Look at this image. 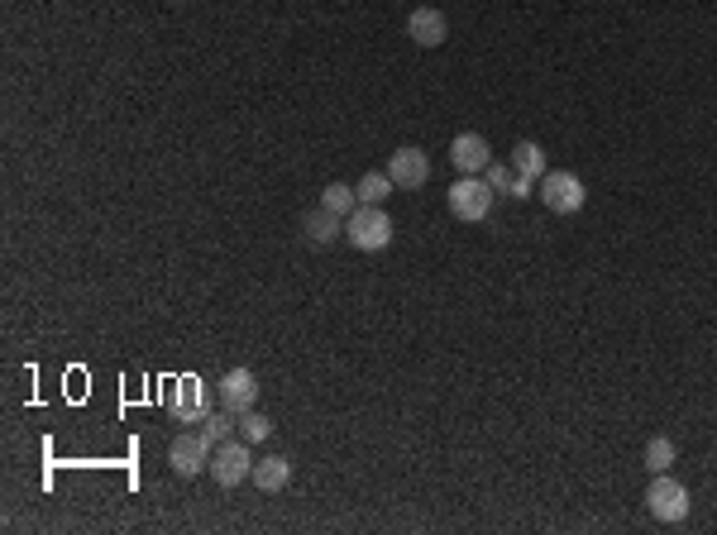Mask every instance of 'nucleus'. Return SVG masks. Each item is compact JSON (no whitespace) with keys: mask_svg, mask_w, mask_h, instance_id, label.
I'll return each instance as SVG.
<instances>
[{"mask_svg":"<svg viewBox=\"0 0 717 535\" xmlns=\"http://www.w3.org/2000/svg\"><path fill=\"white\" fill-rule=\"evenodd\" d=\"M345 239L354 249H364V254H378V249H388L392 244V220L383 206H359V211L345 220Z\"/></svg>","mask_w":717,"mask_h":535,"instance_id":"1","label":"nucleus"},{"mask_svg":"<svg viewBox=\"0 0 717 535\" xmlns=\"http://www.w3.org/2000/svg\"><path fill=\"white\" fill-rule=\"evenodd\" d=\"M646 507H651L655 521L679 526V521L689 516V488H684L679 478H670V473H655L651 488H646Z\"/></svg>","mask_w":717,"mask_h":535,"instance_id":"2","label":"nucleus"},{"mask_svg":"<svg viewBox=\"0 0 717 535\" xmlns=\"http://www.w3.org/2000/svg\"><path fill=\"white\" fill-rule=\"evenodd\" d=\"M493 187L488 182H478V177H459L455 187H450V215L464 220V225H478V220H488L493 215Z\"/></svg>","mask_w":717,"mask_h":535,"instance_id":"3","label":"nucleus"},{"mask_svg":"<svg viewBox=\"0 0 717 535\" xmlns=\"http://www.w3.org/2000/svg\"><path fill=\"white\" fill-rule=\"evenodd\" d=\"M211 478H216L220 488H239L244 478H254V445H244V440L216 445V454H211Z\"/></svg>","mask_w":717,"mask_h":535,"instance_id":"4","label":"nucleus"},{"mask_svg":"<svg viewBox=\"0 0 717 535\" xmlns=\"http://www.w3.org/2000/svg\"><path fill=\"white\" fill-rule=\"evenodd\" d=\"M211 454H216V445H211L201 430L182 426V435L168 445V464H173V473H182V478H196L201 469H211Z\"/></svg>","mask_w":717,"mask_h":535,"instance_id":"5","label":"nucleus"},{"mask_svg":"<svg viewBox=\"0 0 717 535\" xmlns=\"http://www.w3.org/2000/svg\"><path fill=\"white\" fill-rule=\"evenodd\" d=\"M541 201L555 215H574V211H584L588 192H584V182H579L574 172H545L541 177Z\"/></svg>","mask_w":717,"mask_h":535,"instance_id":"6","label":"nucleus"},{"mask_svg":"<svg viewBox=\"0 0 717 535\" xmlns=\"http://www.w3.org/2000/svg\"><path fill=\"white\" fill-rule=\"evenodd\" d=\"M388 177L397 182V192H416V187L431 177V158L416 149V144H407V149H397L388 158Z\"/></svg>","mask_w":717,"mask_h":535,"instance_id":"7","label":"nucleus"},{"mask_svg":"<svg viewBox=\"0 0 717 535\" xmlns=\"http://www.w3.org/2000/svg\"><path fill=\"white\" fill-rule=\"evenodd\" d=\"M254 402H259V378H254L249 368H230V373L220 378V407L230 411V416H244Z\"/></svg>","mask_w":717,"mask_h":535,"instance_id":"8","label":"nucleus"},{"mask_svg":"<svg viewBox=\"0 0 717 535\" xmlns=\"http://www.w3.org/2000/svg\"><path fill=\"white\" fill-rule=\"evenodd\" d=\"M407 39L421 43V48H440V43L450 39V20H445V10H435V5H416L412 15H407Z\"/></svg>","mask_w":717,"mask_h":535,"instance_id":"9","label":"nucleus"},{"mask_svg":"<svg viewBox=\"0 0 717 535\" xmlns=\"http://www.w3.org/2000/svg\"><path fill=\"white\" fill-rule=\"evenodd\" d=\"M450 163H455L464 177H478V172L488 168V139L474 134V129H469V134H455V139H450Z\"/></svg>","mask_w":717,"mask_h":535,"instance_id":"10","label":"nucleus"},{"mask_svg":"<svg viewBox=\"0 0 717 535\" xmlns=\"http://www.w3.org/2000/svg\"><path fill=\"white\" fill-rule=\"evenodd\" d=\"M287 483H292V459L287 454H268L254 464V488L259 493H283Z\"/></svg>","mask_w":717,"mask_h":535,"instance_id":"11","label":"nucleus"},{"mask_svg":"<svg viewBox=\"0 0 717 535\" xmlns=\"http://www.w3.org/2000/svg\"><path fill=\"white\" fill-rule=\"evenodd\" d=\"M302 230H306V239H311V244H335V235L345 230V215L326 211V206H316V211L302 215Z\"/></svg>","mask_w":717,"mask_h":535,"instance_id":"12","label":"nucleus"},{"mask_svg":"<svg viewBox=\"0 0 717 535\" xmlns=\"http://www.w3.org/2000/svg\"><path fill=\"white\" fill-rule=\"evenodd\" d=\"M173 407H177V421H182V426H196V421L206 416V407H201V383H196V378H182V383H177Z\"/></svg>","mask_w":717,"mask_h":535,"instance_id":"13","label":"nucleus"},{"mask_svg":"<svg viewBox=\"0 0 717 535\" xmlns=\"http://www.w3.org/2000/svg\"><path fill=\"white\" fill-rule=\"evenodd\" d=\"M512 168H517V177H531V182H541L545 172V149L541 144H531V139H522L517 149H512Z\"/></svg>","mask_w":717,"mask_h":535,"instance_id":"14","label":"nucleus"},{"mask_svg":"<svg viewBox=\"0 0 717 535\" xmlns=\"http://www.w3.org/2000/svg\"><path fill=\"white\" fill-rule=\"evenodd\" d=\"M354 192H359V206H383V201L397 192V182H392L388 172H364V182H359Z\"/></svg>","mask_w":717,"mask_h":535,"instance_id":"15","label":"nucleus"},{"mask_svg":"<svg viewBox=\"0 0 717 535\" xmlns=\"http://www.w3.org/2000/svg\"><path fill=\"white\" fill-rule=\"evenodd\" d=\"M674 459H679V454H674V440H670V435H651V440H646V454H641V464H646L651 473H670Z\"/></svg>","mask_w":717,"mask_h":535,"instance_id":"16","label":"nucleus"},{"mask_svg":"<svg viewBox=\"0 0 717 535\" xmlns=\"http://www.w3.org/2000/svg\"><path fill=\"white\" fill-rule=\"evenodd\" d=\"M201 435H206L211 445H225V440L239 435V421H230V411H206V416H201Z\"/></svg>","mask_w":717,"mask_h":535,"instance_id":"17","label":"nucleus"},{"mask_svg":"<svg viewBox=\"0 0 717 535\" xmlns=\"http://www.w3.org/2000/svg\"><path fill=\"white\" fill-rule=\"evenodd\" d=\"M321 206H326V211H335V215H354L359 211V192H354V187H345V182H330L326 192H321Z\"/></svg>","mask_w":717,"mask_h":535,"instance_id":"18","label":"nucleus"},{"mask_svg":"<svg viewBox=\"0 0 717 535\" xmlns=\"http://www.w3.org/2000/svg\"><path fill=\"white\" fill-rule=\"evenodd\" d=\"M268 435H273V421H268V416H259L254 407L239 416V440H244V445H263Z\"/></svg>","mask_w":717,"mask_h":535,"instance_id":"19","label":"nucleus"},{"mask_svg":"<svg viewBox=\"0 0 717 535\" xmlns=\"http://www.w3.org/2000/svg\"><path fill=\"white\" fill-rule=\"evenodd\" d=\"M483 182H488L493 192H512V182H517V168H512V163H488V168H483Z\"/></svg>","mask_w":717,"mask_h":535,"instance_id":"20","label":"nucleus"},{"mask_svg":"<svg viewBox=\"0 0 717 535\" xmlns=\"http://www.w3.org/2000/svg\"><path fill=\"white\" fill-rule=\"evenodd\" d=\"M531 192H536V182H531V177H517V182H512V192H507V196H517V201H526Z\"/></svg>","mask_w":717,"mask_h":535,"instance_id":"21","label":"nucleus"}]
</instances>
